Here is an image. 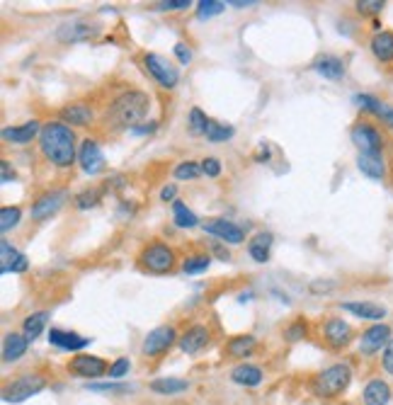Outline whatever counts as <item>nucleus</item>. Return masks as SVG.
<instances>
[{
	"instance_id": "obj_44",
	"label": "nucleus",
	"mask_w": 393,
	"mask_h": 405,
	"mask_svg": "<svg viewBox=\"0 0 393 405\" xmlns=\"http://www.w3.org/2000/svg\"><path fill=\"white\" fill-rule=\"evenodd\" d=\"M355 8L360 15H379L386 8V3L384 0H360V3H355Z\"/></svg>"
},
{
	"instance_id": "obj_1",
	"label": "nucleus",
	"mask_w": 393,
	"mask_h": 405,
	"mask_svg": "<svg viewBox=\"0 0 393 405\" xmlns=\"http://www.w3.org/2000/svg\"><path fill=\"white\" fill-rule=\"evenodd\" d=\"M39 148L42 156L54 165V168H71L78 158L76 151V134L64 122H47L39 134Z\"/></svg>"
},
{
	"instance_id": "obj_16",
	"label": "nucleus",
	"mask_w": 393,
	"mask_h": 405,
	"mask_svg": "<svg viewBox=\"0 0 393 405\" xmlns=\"http://www.w3.org/2000/svg\"><path fill=\"white\" fill-rule=\"evenodd\" d=\"M93 342V338H83V335L73 333V330H61V328H51L49 330V345H54L56 350L64 352H81Z\"/></svg>"
},
{
	"instance_id": "obj_10",
	"label": "nucleus",
	"mask_w": 393,
	"mask_h": 405,
	"mask_svg": "<svg viewBox=\"0 0 393 405\" xmlns=\"http://www.w3.org/2000/svg\"><path fill=\"white\" fill-rule=\"evenodd\" d=\"M391 325L389 323H374L372 328H367L360 338V355L372 357L377 352H384V347L391 342Z\"/></svg>"
},
{
	"instance_id": "obj_14",
	"label": "nucleus",
	"mask_w": 393,
	"mask_h": 405,
	"mask_svg": "<svg viewBox=\"0 0 393 405\" xmlns=\"http://www.w3.org/2000/svg\"><path fill=\"white\" fill-rule=\"evenodd\" d=\"M209 338H212V330H209L204 323H195L180 335L178 345L185 355H197V352H202L204 347L209 345Z\"/></svg>"
},
{
	"instance_id": "obj_18",
	"label": "nucleus",
	"mask_w": 393,
	"mask_h": 405,
	"mask_svg": "<svg viewBox=\"0 0 393 405\" xmlns=\"http://www.w3.org/2000/svg\"><path fill=\"white\" fill-rule=\"evenodd\" d=\"M343 311L352 313L355 318H362V321H372V323H381L386 318V308L379 304H372V301H345Z\"/></svg>"
},
{
	"instance_id": "obj_34",
	"label": "nucleus",
	"mask_w": 393,
	"mask_h": 405,
	"mask_svg": "<svg viewBox=\"0 0 393 405\" xmlns=\"http://www.w3.org/2000/svg\"><path fill=\"white\" fill-rule=\"evenodd\" d=\"M209 117L204 114L199 107H192L190 110V134L192 136H207V131H209Z\"/></svg>"
},
{
	"instance_id": "obj_38",
	"label": "nucleus",
	"mask_w": 393,
	"mask_h": 405,
	"mask_svg": "<svg viewBox=\"0 0 393 405\" xmlns=\"http://www.w3.org/2000/svg\"><path fill=\"white\" fill-rule=\"evenodd\" d=\"M224 10H226V3H221V0H202V3H197L199 20H209V17L214 15H221Z\"/></svg>"
},
{
	"instance_id": "obj_12",
	"label": "nucleus",
	"mask_w": 393,
	"mask_h": 405,
	"mask_svg": "<svg viewBox=\"0 0 393 405\" xmlns=\"http://www.w3.org/2000/svg\"><path fill=\"white\" fill-rule=\"evenodd\" d=\"M78 163H81L83 173L98 175L105 170V153H102L100 144L95 139H85L81 148H78Z\"/></svg>"
},
{
	"instance_id": "obj_32",
	"label": "nucleus",
	"mask_w": 393,
	"mask_h": 405,
	"mask_svg": "<svg viewBox=\"0 0 393 405\" xmlns=\"http://www.w3.org/2000/svg\"><path fill=\"white\" fill-rule=\"evenodd\" d=\"M209 265H212V258H209L207 253H197V255L185 258V262H182V272H185V275H202V272L209 270Z\"/></svg>"
},
{
	"instance_id": "obj_52",
	"label": "nucleus",
	"mask_w": 393,
	"mask_h": 405,
	"mask_svg": "<svg viewBox=\"0 0 393 405\" xmlns=\"http://www.w3.org/2000/svg\"><path fill=\"white\" fill-rule=\"evenodd\" d=\"M379 119L386 124V127L393 129V107L386 105V102H384V107H381V112H379Z\"/></svg>"
},
{
	"instance_id": "obj_5",
	"label": "nucleus",
	"mask_w": 393,
	"mask_h": 405,
	"mask_svg": "<svg viewBox=\"0 0 393 405\" xmlns=\"http://www.w3.org/2000/svg\"><path fill=\"white\" fill-rule=\"evenodd\" d=\"M139 262L146 272H151V275H168V272L175 267V250L170 248V245L156 241L141 250Z\"/></svg>"
},
{
	"instance_id": "obj_51",
	"label": "nucleus",
	"mask_w": 393,
	"mask_h": 405,
	"mask_svg": "<svg viewBox=\"0 0 393 405\" xmlns=\"http://www.w3.org/2000/svg\"><path fill=\"white\" fill-rule=\"evenodd\" d=\"M27 267H30V260H27V255H20V258L13 262L10 272H13V275H22V272H27Z\"/></svg>"
},
{
	"instance_id": "obj_46",
	"label": "nucleus",
	"mask_w": 393,
	"mask_h": 405,
	"mask_svg": "<svg viewBox=\"0 0 393 405\" xmlns=\"http://www.w3.org/2000/svg\"><path fill=\"white\" fill-rule=\"evenodd\" d=\"M202 173L207 178H219L221 175V161L219 158H204L202 161Z\"/></svg>"
},
{
	"instance_id": "obj_28",
	"label": "nucleus",
	"mask_w": 393,
	"mask_h": 405,
	"mask_svg": "<svg viewBox=\"0 0 393 405\" xmlns=\"http://www.w3.org/2000/svg\"><path fill=\"white\" fill-rule=\"evenodd\" d=\"M255 345H258L255 335H236V338H231L229 342H226V355L233 357V359L250 357L255 350Z\"/></svg>"
},
{
	"instance_id": "obj_30",
	"label": "nucleus",
	"mask_w": 393,
	"mask_h": 405,
	"mask_svg": "<svg viewBox=\"0 0 393 405\" xmlns=\"http://www.w3.org/2000/svg\"><path fill=\"white\" fill-rule=\"evenodd\" d=\"M270 248H272V233H255L253 241L248 243V253L255 262L270 260Z\"/></svg>"
},
{
	"instance_id": "obj_47",
	"label": "nucleus",
	"mask_w": 393,
	"mask_h": 405,
	"mask_svg": "<svg viewBox=\"0 0 393 405\" xmlns=\"http://www.w3.org/2000/svg\"><path fill=\"white\" fill-rule=\"evenodd\" d=\"M381 369L389 376H393V338L389 345L384 347V352H381Z\"/></svg>"
},
{
	"instance_id": "obj_17",
	"label": "nucleus",
	"mask_w": 393,
	"mask_h": 405,
	"mask_svg": "<svg viewBox=\"0 0 393 405\" xmlns=\"http://www.w3.org/2000/svg\"><path fill=\"white\" fill-rule=\"evenodd\" d=\"M100 27L88 25V22H73V25H64L56 32V39L64 44H73V42H88V39L98 37Z\"/></svg>"
},
{
	"instance_id": "obj_53",
	"label": "nucleus",
	"mask_w": 393,
	"mask_h": 405,
	"mask_svg": "<svg viewBox=\"0 0 393 405\" xmlns=\"http://www.w3.org/2000/svg\"><path fill=\"white\" fill-rule=\"evenodd\" d=\"M0 170H3V175H0V180H3V185H8V182L15 180V173L10 170V163L8 161H0Z\"/></svg>"
},
{
	"instance_id": "obj_43",
	"label": "nucleus",
	"mask_w": 393,
	"mask_h": 405,
	"mask_svg": "<svg viewBox=\"0 0 393 405\" xmlns=\"http://www.w3.org/2000/svg\"><path fill=\"white\" fill-rule=\"evenodd\" d=\"M306 333H309V328H306L304 321H294L292 325H287V330H284V340L287 342H299L306 338Z\"/></svg>"
},
{
	"instance_id": "obj_29",
	"label": "nucleus",
	"mask_w": 393,
	"mask_h": 405,
	"mask_svg": "<svg viewBox=\"0 0 393 405\" xmlns=\"http://www.w3.org/2000/svg\"><path fill=\"white\" fill-rule=\"evenodd\" d=\"M47 323H49V311L30 313V316L25 318V323H22V335H25V338L30 340V342H34V340L39 338V335L44 333Z\"/></svg>"
},
{
	"instance_id": "obj_45",
	"label": "nucleus",
	"mask_w": 393,
	"mask_h": 405,
	"mask_svg": "<svg viewBox=\"0 0 393 405\" xmlns=\"http://www.w3.org/2000/svg\"><path fill=\"white\" fill-rule=\"evenodd\" d=\"M192 8L190 0H165V3H156L153 10H163V13H175V10H187Z\"/></svg>"
},
{
	"instance_id": "obj_56",
	"label": "nucleus",
	"mask_w": 393,
	"mask_h": 405,
	"mask_svg": "<svg viewBox=\"0 0 393 405\" xmlns=\"http://www.w3.org/2000/svg\"><path fill=\"white\" fill-rule=\"evenodd\" d=\"M255 0H248V3H241V0H231L229 8H236V10H243V8H253Z\"/></svg>"
},
{
	"instance_id": "obj_50",
	"label": "nucleus",
	"mask_w": 393,
	"mask_h": 405,
	"mask_svg": "<svg viewBox=\"0 0 393 405\" xmlns=\"http://www.w3.org/2000/svg\"><path fill=\"white\" fill-rule=\"evenodd\" d=\"M335 289V282H321V279H316V282L311 284V292L313 294H328Z\"/></svg>"
},
{
	"instance_id": "obj_41",
	"label": "nucleus",
	"mask_w": 393,
	"mask_h": 405,
	"mask_svg": "<svg viewBox=\"0 0 393 405\" xmlns=\"http://www.w3.org/2000/svg\"><path fill=\"white\" fill-rule=\"evenodd\" d=\"M129 369H131L129 357H119L110 364V372H107V376H110V381H119V379H124V376H129Z\"/></svg>"
},
{
	"instance_id": "obj_6",
	"label": "nucleus",
	"mask_w": 393,
	"mask_h": 405,
	"mask_svg": "<svg viewBox=\"0 0 393 405\" xmlns=\"http://www.w3.org/2000/svg\"><path fill=\"white\" fill-rule=\"evenodd\" d=\"M144 68L148 71V76L153 78L161 88L165 90H173L175 85L180 83V71H178V66H173L170 64L165 56L161 54H146L144 56Z\"/></svg>"
},
{
	"instance_id": "obj_37",
	"label": "nucleus",
	"mask_w": 393,
	"mask_h": 405,
	"mask_svg": "<svg viewBox=\"0 0 393 405\" xmlns=\"http://www.w3.org/2000/svg\"><path fill=\"white\" fill-rule=\"evenodd\" d=\"M352 102H355V105L360 107L362 112H369V114H374V117H379L381 107H384V102H381L379 98H374V95H367V93L355 95V98H352Z\"/></svg>"
},
{
	"instance_id": "obj_49",
	"label": "nucleus",
	"mask_w": 393,
	"mask_h": 405,
	"mask_svg": "<svg viewBox=\"0 0 393 405\" xmlns=\"http://www.w3.org/2000/svg\"><path fill=\"white\" fill-rule=\"evenodd\" d=\"M156 129H158L156 122H141L139 127L131 129V134H134V136H146V134H153Z\"/></svg>"
},
{
	"instance_id": "obj_7",
	"label": "nucleus",
	"mask_w": 393,
	"mask_h": 405,
	"mask_svg": "<svg viewBox=\"0 0 393 405\" xmlns=\"http://www.w3.org/2000/svg\"><path fill=\"white\" fill-rule=\"evenodd\" d=\"M178 340H180L178 330H175L173 325H158V328H153L144 338V342H141V352H144L146 357H163Z\"/></svg>"
},
{
	"instance_id": "obj_23",
	"label": "nucleus",
	"mask_w": 393,
	"mask_h": 405,
	"mask_svg": "<svg viewBox=\"0 0 393 405\" xmlns=\"http://www.w3.org/2000/svg\"><path fill=\"white\" fill-rule=\"evenodd\" d=\"M369 49H372L374 59L379 64H393V32L381 30L379 34H374L372 42H369Z\"/></svg>"
},
{
	"instance_id": "obj_4",
	"label": "nucleus",
	"mask_w": 393,
	"mask_h": 405,
	"mask_svg": "<svg viewBox=\"0 0 393 405\" xmlns=\"http://www.w3.org/2000/svg\"><path fill=\"white\" fill-rule=\"evenodd\" d=\"M47 389V376H42L39 372H27L20 374L17 379L10 381L3 389V401L5 403H25L27 398L37 396Z\"/></svg>"
},
{
	"instance_id": "obj_8",
	"label": "nucleus",
	"mask_w": 393,
	"mask_h": 405,
	"mask_svg": "<svg viewBox=\"0 0 393 405\" xmlns=\"http://www.w3.org/2000/svg\"><path fill=\"white\" fill-rule=\"evenodd\" d=\"M350 139H352V144L360 148V153L381 156V151H384V136H381V131L369 122L355 124L350 131Z\"/></svg>"
},
{
	"instance_id": "obj_36",
	"label": "nucleus",
	"mask_w": 393,
	"mask_h": 405,
	"mask_svg": "<svg viewBox=\"0 0 393 405\" xmlns=\"http://www.w3.org/2000/svg\"><path fill=\"white\" fill-rule=\"evenodd\" d=\"M22 253H17V250L13 248V245H10V241H0V272H3V275H8L10 272V267H13V262L20 258Z\"/></svg>"
},
{
	"instance_id": "obj_3",
	"label": "nucleus",
	"mask_w": 393,
	"mask_h": 405,
	"mask_svg": "<svg viewBox=\"0 0 393 405\" xmlns=\"http://www.w3.org/2000/svg\"><path fill=\"white\" fill-rule=\"evenodd\" d=\"M352 367L347 362L330 364L323 372H318L311 379V391L318 398H338L350 389L352 384Z\"/></svg>"
},
{
	"instance_id": "obj_48",
	"label": "nucleus",
	"mask_w": 393,
	"mask_h": 405,
	"mask_svg": "<svg viewBox=\"0 0 393 405\" xmlns=\"http://www.w3.org/2000/svg\"><path fill=\"white\" fill-rule=\"evenodd\" d=\"M173 51H175V56H178V61H180L182 66H187V64H190V61H192V51L187 49V44L178 42V44H175V47H173Z\"/></svg>"
},
{
	"instance_id": "obj_27",
	"label": "nucleus",
	"mask_w": 393,
	"mask_h": 405,
	"mask_svg": "<svg viewBox=\"0 0 393 405\" xmlns=\"http://www.w3.org/2000/svg\"><path fill=\"white\" fill-rule=\"evenodd\" d=\"M313 71H316L318 76L328 78V81H340V78L345 76V64L338 56H321V59L313 64Z\"/></svg>"
},
{
	"instance_id": "obj_26",
	"label": "nucleus",
	"mask_w": 393,
	"mask_h": 405,
	"mask_svg": "<svg viewBox=\"0 0 393 405\" xmlns=\"http://www.w3.org/2000/svg\"><path fill=\"white\" fill-rule=\"evenodd\" d=\"M61 122L71 124V127H88L93 122V110L83 102H76V105H68L61 110Z\"/></svg>"
},
{
	"instance_id": "obj_11",
	"label": "nucleus",
	"mask_w": 393,
	"mask_h": 405,
	"mask_svg": "<svg viewBox=\"0 0 393 405\" xmlns=\"http://www.w3.org/2000/svg\"><path fill=\"white\" fill-rule=\"evenodd\" d=\"M352 325L343 321V318H328L326 325H323V340L330 350H345L352 342Z\"/></svg>"
},
{
	"instance_id": "obj_54",
	"label": "nucleus",
	"mask_w": 393,
	"mask_h": 405,
	"mask_svg": "<svg viewBox=\"0 0 393 405\" xmlns=\"http://www.w3.org/2000/svg\"><path fill=\"white\" fill-rule=\"evenodd\" d=\"M175 195H178V187L175 185H165L161 190V202H175Z\"/></svg>"
},
{
	"instance_id": "obj_25",
	"label": "nucleus",
	"mask_w": 393,
	"mask_h": 405,
	"mask_svg": "<svg viewBox=\"0 0 393 405\" xmlns=\"http://www.w3.org/2000/svg\"><path fill=\"white\" fill-rule=\"evenodd\" d=\"M357 168L369 180H384L386 178V163L384 156H369V153H360L357 156Z\"/></svg>"
},
{
	"instance_id": "obj_15",
	"label": "nucleus",
	"mask_w": 393,
	"mask_h": 405,
	"mask_svg": "<svg viewBox=\"0 0 393 405\" xmlns=\"http://www.w3.org/2000/svg\"><path fill=\"white\" fill-rule=\"evenodd\" d=\"M68 199V192L64 190H54V192H47V195H42L37 199V202L32 204V219L34 221H44L49 219V216H54L56 211L64 207V202Z\"/></svg>"
},
{
	"instance_id": "obj_39",
	"label": "nucleus",
	"mask_w": 393,
	"mask_h": 405,
	"mask_svg": "<svg viewBox=\"0 0 393 405\" xmlns=\"http://www.w3.org/2000/svg\"><path fill=\"white\" fill-rule=\"evenodd\" d=\"M233 134H236V129H233V127L212 122V124H209V131H207V141H212V144H221V141H229Z\"/></svg>"
},
{
	"instance_id": "obj_35",
	"label": "nucleus",
	"mask_w": 393,
	"mask_h": 405,
	"mask_svg": "<svg viewBox=\"0 0 393 405\" xmlns=\"http://www.w3.org/2000/svg\"><path fill=\"white\" fill-rule=\"evenodd\" d=\"M22 219V209L20 207H3L0 209V231L8 233L20 224Z\"/></svg>"
},
{
	"instance_id": "obj_57",
	"label": "nucleus",
	"mask_w": 393,
	"mask_h": 405,
	"mask_svg": "<svg viewBox=\"0 0 393 405\" xmlns=\"http://www.w3.org/2000/svg\"><path fill=\"white\" fill-rule=\"evenodd\" d=\"M214 253H216V255H219V258H221V260H224V262H229V260H231L229 250H224V248H221V245H214Z\"/></svg>"
},
{
	"instance_id": "obj_22",
	"label": "nucleus",
	"mask_w": 393,
	"mask_h": 405,
	"mask_svg": "<svg viewBox=\"0 0 393 405\" xmlns=\"http://www.w3.org/2000/svg\"><path fill=\"white\" fill-rule=\"evenodd\" d=\"M37 134H42V124H39L37 119L20 124V127H13V129H3V139L10 141V144H17V146L30 144V141H32Z\"/></svg>"
},
{
	"instance_id": "obj_2",
	"label": "nucleus",
	"mask_w": 393,
	"mask_h": 405,
	"mask_svg": "<svg viewBox=\"0 0 393 405\" xmlns=\"http://www.w3.org/2000/svg\"><path fill=\"white\" fill-rule=\"evenodd\" d=\"M151 98L141 90H127L112 102L107 110V122H112L115 129H134L141 124V119L148 114Z\"/></svg>"
},
{
	"instance_id": "obj_20",
	"label": "nucleus",
	"mask_w": 393,
	"mask_h": 405,
	"mask_svg": "<svg viewBox=\"0 0 393 405\" xmlns=\"http://www.w3.org/2000/svg\"><path fill=\"white\" fill-rule=\"evenodd\" d=\"M391 396H393V391L384 379H372L362 391V403L364 405H389Z\"/></svg>"
},
{
	"instance_id": "obj_9",
	"label": "nucleus",
	"mask_w": 393,
	"mask_h": 405,
	"mask_svg": "<svg viewBox=\"0 0 393 405\" xmlns=\"http://www.w3.org/2000/svg\"><path fill=\"white\" fill-rule=\"evenodd\" d=\"M68 372L73 376H78V379H85L90 384V381L102 379V376L110 372V364L98 355H78L68 362Z\"/></svg>"
},
{
	"instance_id": "obj_21",
	"label": "nucleus",
	"mask_w": 393,
	"mask_h": 405,
	"mask_svg": "<svg viewBox=\"0 0 393 405\" xmlns=\"http://www.w3.org/2000/svg\"><path fill=\"white\" fill-rule=\"evenodd\" d=\"M27 347H30V340L20 333H8L3 338V362L13 364L20 362L22 357L27 355Z\"/></svg>"
},
{
	"instance_id": "obj_13",
	"label": "nucleus",
	"mask_w": 393,
	"mask_h": 405,
	"mask_svg": "<svg viewBox=\"0 0 393 405\" xmlns=\"http://www.w3.org/2000/svg\"><path fill=\"white\" fill-rule=\"evenodd\" d=\"M204 233H209V236H216L219 241L229 243V245H241L246 241V231H243L238 224H233V221H226V219H212L207 221V224L202 226Z\"/></svg>"
},
{
	"instance_id": "obj_31",
	"label": "nucleus",
	"mask_w": 393,
	"mask_h": 405,
	"mask_svg": "<svg viewBox=\"0 0 393 405\" xmlns=\"http://www.w3.org/2000/svg\"><path fill=\"white\" fill-rule=\"evenodd\" d=\"M173 221H175V226H178V228H195V226H199V219H197L195 211H190V209H187V204L178 202V199L173 202Z\"/></svg>"
},
{
	"instance_id": "obj_40",
	"label": "nucleus",
	"mask_w": 393,
	"mask_h": 405,
	"mask_svg": "<svg viewBox=\"0 0 393 405\" xmlns=\"http://www.w3.org/2000/svg\"><path fill=\"white\" fill-rule=\"evenodd\" d=\"M199 175H202V165L195 161H185L175 168V178L178 180H195Z\"/></svg>"
},
{
	"instance_id": "obj_19",
	"label": "nucleus",
	"mask_w": 393,
	"mask_h": 405,
	"mask_svg": "<svg viewBox=\"0 0 393 405\" xmlns=\"http://www.w3.org/2000/svg\"><path fill=\"white\" fill-rule=\"evenodd\" d=\"M231 381L238 386H246V389H255L265 381V372L258 367V364H238V367L231 369Z\"/></svg>"
},
{
	"instance_id": "obj_33",
	"label": "nucleus",
	"mask_w": 393,
	"mask_h": 405,
	"mask_svg": "<svg viewBox=\"0 0 393 405\" xmlns=\"http://www.w3.org/2000/svg\"><path fill=\"white\" fill-rule=\"evenodd\" d=\"M85 389L93 391V393H110V396H124V393H131V391H134V386H129V384H117V381H95V384H88Z\"/></svg>"
},
{
	"instance_id": "obj_24",
	"label": "nucleus",
	"mask_w": 393,
	"mask_h": 405,
	"mask_svg": "<svg viewBox=\"0 0 393 405\" xmlns=\"http://www.w3.org/2000/svg\"><path fill=\"white\" fill-rule=\"evenodd\" d=\"M148 389L158 393V396H180V393L190 389V381L178 379V376H161V379H153Z\"/></svg>"
},
{
	"instance_id": "obj_42",
	"label": "nucleus",
	"mask_w": 393,
	"mask_h": 405,
	"mask_svg": "<svg viewBox=\"0 0 393 405\" xmlns=\"http://www.w3.org/2000/svg\"><path fill=\"white\" fill-rule=\"evenodd\" d=\"M100 197H102L100 190H85V192H81V195L76 197V207L81 209V211L93 209V207H98Z\"/></svg>"
},
{
	"instance_id": "obj_55",
	"label": "nucleus",
	"mask_w": 393,
	"mask_h": 405,
	"mask_svg": "<svg viewBox=\"0 0 393 405\" xmlns=\"http://www.w3.org/2000/svg\"><path fill=\"white\" fill-rule=\"evenodd\" d=\"M270 156H272L270 144H260V151L255 153V161H258V163H267V161H270Z\"/></svg>"
}]
</instances>
